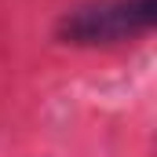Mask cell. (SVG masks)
<instances>
[{
	"label": "cell",
	"mask_w": 157,
	"mask_h": 157,
	"mask_svg": "<svg viewBox=\"0 0 157 157\" xmlns=\"http://www.w3.org/2000/svg\"><path fill=\"white\" fill-rule=\"evenodd\" d=\"M157 22V0H95L59 18V40L77 48L121 44L150 33Z\"/></svg>",
	"instance_id": "cell-1"
}]
</instances>
